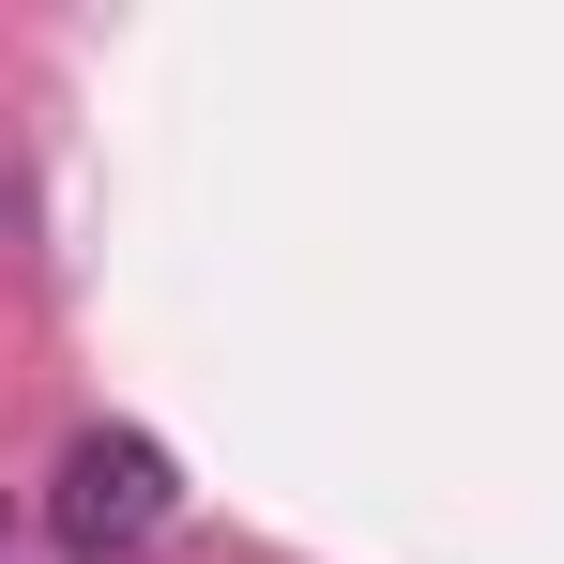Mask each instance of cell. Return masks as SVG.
<instances>
[{"label": "cell", "mask_w": 564, "mask_h": 564, "mask_svg": "<svg viewBox=\"0 0 564 564\" xmlns=\"http://www.w3.org/2000/svg\"><path fill=\"white\" fill-rule=\"evenodd\" d=\"M46 534L77 564H138L184 534V458L153 443V427H77L62 458H46Z\"/></svg>", "instance_id": "cell-1"}]
</instances>
